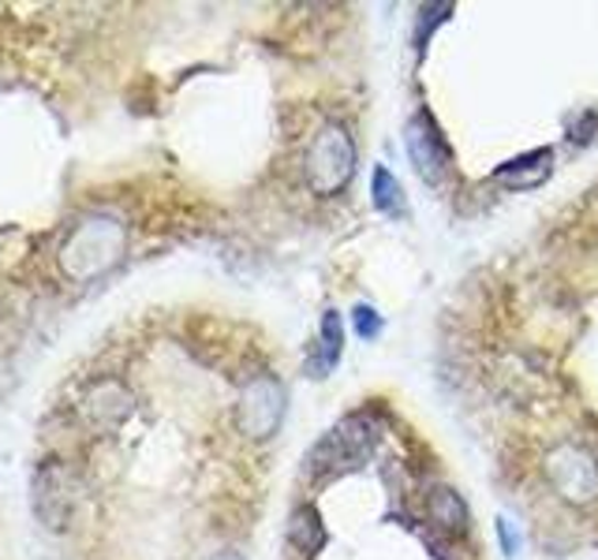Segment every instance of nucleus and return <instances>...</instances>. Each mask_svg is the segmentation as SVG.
<instances>
[{"mask_svg":"<svg viewBox=\"0 0 598 560\" xmlns=\"http://www.w3.org/2000/svg\"><path fill=\"white\" fill-rule=\"evenodd\" d=\"M214 560H243V557H236V553H217Z\"/></svg>","mask_w":598,"mask_h":560,"instance_id":"ddd939ff","label":"nucleus"},{"mask_svg":"<svg viewBox=\"0 0 598 560\" xmlns=\"http://www.w3.org/2000/svg\"><path fill=\"white\" fill-rule=\"evenodd\" d=\"M340 351H345V326H340L337 310H326V318H322L318 355H315V377H326L329 370L340 363Z\"/></svg>","mask_w":598,"mask_h":560,"instance_id":"0eeeda50","label":"nucleus"},{"mask_svg":"<svg viewBox=\"0 0 598 560\" xmlns=\"http://www.w3.org/2000/svg\"><path fill=\"white\" fill-rule=\"evenodd\" d=\"M370 444H374V430H370V422L363 419V415H352V419H345L337 430H329V438L318 444L315 455H311V468L315 471L356 468V463L370 452Z\"/></svg>","mask_w":598,"mask_h":560,"instance_id":"7ed1b4c3","label":"nucleus"},{"mask_svg":"<svg viewBox=\"0 0 598 560\" xmlns=\"http://www.w3.org/2000/svg\"><path fill=\"white\" fill-rule=\"evenodd\" d=\"M356 173V146L340 123L322 128L307 150V184L318 195H337Z\"/></svg>","mask_w":598,"mask_h":560,"instance_id":"f03ea898","label":"nucleus"},{"mask_svg":"<svg viewBox=\"0 0 598 560\" xmlns=\"http://www.w3.org/2000/svg\"><path fill=\"white\" fill-rule=\"evenodd\" d=\"M370 195H374V206H378V210H382L385 217H407L404 187H401V179L389 173L385 165H378L374 176H370Z\"/></svg>","mask_w":598,"mask_h":560,"instance_id":"6e6552de","label":"nucleus"},{"mask_svg":"<svg viewBox=\"0 0 598 560\" xmlns=\"http://www.w3.org/2000/svg\"><path fill=\"white\" fill-rule=\"evenodd\" d=\"M404 146L415 173H420L426 184H442V176L449 173V146H445L442 131L426 117H415L404 131Z\"/></svg>","mask_w":598,"mask_h":560,"instance_id":"39448f33","label":"nucleus"},{"mask_svg":"<svg viewBox=\"0 0 598 560\" xmlns=\"http://www.w3.org/2000/svg\"><path fill=\"white\" fill-rule=\"evenodd\" d=\"M498 535H501V549H505L509 557H517L520 553V535L512 530V524H509L505 516L498 519Z\"/></svg>","mask_w":598,"mask_h":560,"instance_id":"f8f14e48","label":"nucleus"},{"mask_svg":"<svg viewBox=\"0 0 598 560\" xmlns=\"http://www.w3.org/2000/svg\"><path fill=\"white\" fill-rule=\"evenodd\" d=\"M292 542H296L303 553H315V549L326 546V530H322V519L315 508H300L292 516Z\"/></svg>","mask_w":598,"mask_h":560,"instance_id":"1a4fd4ad","label":"nucleus"},{"mask_svg":"<svg viewBox=\"0 0 598 560\" xmlns=\"http://www.w3.org/2000/svg\"><path fill=\"white\" fill-rule=\"evenodd\" d=\"M123 251V228L112 221V217L98 213L90 221H83L75 232L68 235L61 251V262H64V273L75 281H90L98 273H106L117 265Z\"/></svg>","mask_w":598,"mask_h":560,"instance_id":"f257e3e1","label":"nucleus"},{"mask_svg":"<svg viewBox=\"0 0 598 560\" xmlns=\"http://www.w3.org/2000/svg\"><path fill=\"white\" fill-rule=\"evenodd\" d=\"M281 385L273 377H254L243 393V404H240V422L251 438H265L273 433V426L281 419Z\"/></svg>","mask_w":598,"mask_h":560,"instance_id":"423d86ee","label":"nucleus"},{"mask_svg":"<svg viewBox=\"0 0 598 560\" xmlns=\"http://www.w3.org/2000/svg\"><path fill=\"white\" fill-rule=\"evenodd\" d=\"M550 482L562 490V497L568 501H591L598 493V468L587 452H580L576 444H562V449L550 452L546 460Z\"/></svg>","mask_w":598,"mask_h":560,"instance_id":"20e7f679","label":"nucleus"},{"mask_svg":"<svg viewBox=\"0 0 598 560\" xmlns=\"http://www.w3.org/2000/svg\"><path fill=\"white\" fill-rule=\"evenodd\" d=\"M426 508H431V519H434V524H442V527H464V524H468V512H464V501L457 497V493H453V490H434L431 493V505H426Z\"/></svg>","mask_w":598,"mask_h":560,"instance_id":"9d476101","label":"nucleus"},{"mask_svg":"<svg viewBox=\"0 0 598 560\" xmlns=\"http://www.w3.org/2000/svg\"><path fill=\"white\" fill-rule=\"evenodd\" d=\"M352 318H356V333L363 340H374L378 333H382V318H378V310L367 307V303H359V307L352 310Z\"/></svg>","mask_w":598,"mask_h":560,"instance_id":"9b49d317","label":"nucleus"}]
</instances>
